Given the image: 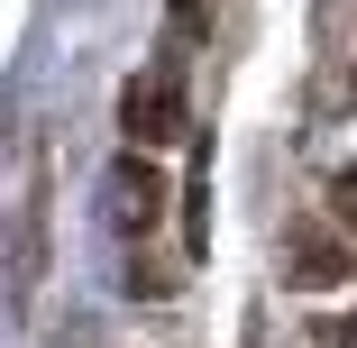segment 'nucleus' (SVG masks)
<instances>
[{
  "label": "nucleus",
  "mask_w": 357,
  "mask_h": 348,
  "mask_svg": "<svg viewBox=\"0 0 357 348\" xmlns=\"http://www.w3.org/2000/svg\"><path fill=\"white\" fill-rule=\"evenodd\" d=\"M128 128H137V137H174V128H183L174 64H165V74H147V83H128Z\"/></svg>",
  "instance_id": "f257e3e1"
},
{
  "label": "nucleus",
  "mask_w": 357,
  "mask_h": 348,
  "mask_svg": "<svg viewBox=\"0 0 357 348\" xmlns=\"http://www.w3.org/2000/svg\"><path fill=\"white\" fill-rule=\"evenodd\" d=\"M339 220H348V229H357V174H348V183H339Z\"/></svg>",
  "instance_id": "f03ea898"
}]
</instances>
